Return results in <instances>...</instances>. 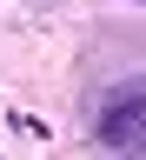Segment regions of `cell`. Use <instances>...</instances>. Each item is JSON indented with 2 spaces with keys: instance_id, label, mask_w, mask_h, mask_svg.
<instances>
[{
  "instance_id": "obj_1",
  "label": "cell",
  "mask_w": 146,
  "mask_h": 160,
  "mask_svg": "<svg viewBox=\"0 0 146 160\" xmlns=\"http://www.w3.org/2000/svg\"><path fill=\"white\" fill-rule=\"evenodd\" d=\"M100 147L106 153H146V87H120L100 107Z\"/></svg>"
}]
</instances>
